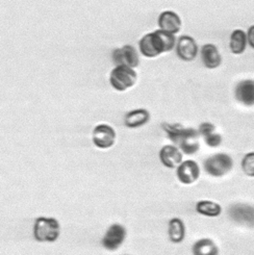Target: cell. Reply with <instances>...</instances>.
<instances>
[{
  "mask_svg": "<svg viewBox=\"0 0 254 255\" xmlns=\"http://www.w3.org/2000/svg\"><path fill=\"white\" fill-rule=\"evenodd\" d=\"M61 224L55 218L39 217L33 224V238L40 243H53L61 236Z\"/></svg>",
  "mask_w": 254,
  "mask_h": 255,
  "instance_id": "3957f363",
  "label": "cell"
},
{
  "mask_svg": "<svg viewBox=\"0 0 254 255\" xmlns=\"http://www.w3.org/2000/svg\"><path fill=\"white\" fill-rule=\"evenodd\" d=\"M114 64L118 66H126L135 69L140 65V55L132 45H124L120 48H116L112 53Z\"/></svg>",
  "mask_w": 254,
  "mask_h": 255,
  "instance_id": "ba28073f",
  "label": "cell"
},
{
  "mask_svg": "<svg viewBox=\"0 0 254 255\" xmlns=\"http://www.w3.org/2000/svg\"><path fill=\"white\" fill-rule=\"evenodd\" d=\"M176 43L177 38L174 34L158 28L145 34L138 41V50L143 56L148 59H155L161 54L172 51L176 47Z\"/></svg>",
  "mask_w": 254,
  "mask_h": 255,
  "instance_id": "7a4b0ae2",
  "label": "cell"
},
{
  "mask_svg": "<svg viewBox=\"0 0 254 255\" xmlns=\"http://www.w3.org/2000/svg\"><path fill=\"white\" fill-rule=\"evenodd\" d=\"M234 165L235 163L232 156L227 153L220 152L207 157L203 163V168L207 175L220 178L232 172Z\"/></svg>",
  "mask_w": 254,
  "mask_h": 255,
  "instance_id": "277c9868",
  "label": "cell"
},
{
  "mask_svg": "<svg viewBox=\"0 0 254 255\" xmlns=\"http://www.w3.org/2000/svg\"><path fill=\"white\" fill-rule=\"evenodd\" d=\"M193 255H219L218 245L210 238H203L196 241L192 246Z\"/></svg>",
  "mask_w": 254,
  "mask_h": 255,
  "instance_id": "ffe728a7",
  "label": "cell"
},
{
  "mask_svg": "<svg viewBox=\"0 0 254 255\" xmlns=\"http://www.w3.org/2000/svg\"><path fill=\"white\" fill-rule=\"evenodd\" d=\"M202 64L210 70H215L222 64V55L215 44H204L200 49Z\"/></svg>",
  "mask_w": 254,
  "mask_h": 255,
  "instance_id": "9a60e30c",
  "label": "cell"
},
{
  "mask_svg": "<svg viewBox=\"0 0 254 255\" xmlns=\"http://www.w3.org/2000/svg\"><path fill=\"white\" fill-rule=\"evenodd\" d=\"M160 163L168 169H177L183 161V153L174 145H165L158 152Z\"/></svg>",
  "mask_w": 254,
  "mask_h": 255,
  "instance_id": "7c38bea8",
  "label": "cell"
},
{
  "mask_svg": "<svg viewBox=\"0 0 254 255\" xmlns=\"http://www.w3.org/2000/svg\"><path fill=\"white\" fill-rule=\"evenodd\" d=\"M248 46L247 32L243 29L238 28L230 33L229 38V49L230 52L235 55L243 54Z\"/></svg>",
  "mask_w": 254,
  "mask_h": 255,
  "instance_id": "d6986e66",
  "label": "cell"
},
{
  "mask_svg": "<svg viewBox=\"0 0 254 255\" xmlns=\"http://www.w3.org/2000/svg\"><path fill=\"white\" fill-rule=\"evenodd\" d=\"M161 128L166 132L172 144L176 146L186 155H194L200 150V134L198 129L187 127L180 123L161 124Z\"/></svg>",
  "mask_w": 254,
  "mask_h": 255,
  "instance_id": "6da1fadb",
  "label": "cell"
},
{
  "mask_svg": "<svg viewBox=\"0 0 254 255\" xmlns=\"http://www.w3.org/2000/svg\"><path fill=\"white\" fill-rule=\"evenodd\" d=\"M186 224L180 218H172L168 223V237L173 244H181L186 239Z\"/></svg>",
  "mask_w": 254,
  "mask_h": 255,
  "instance_id": "ac0fdd59",
  "label": "cell"
},
{
  "mask_svg": "<svg viewBox=\"0 0 254 255\" xmlns=\"http://www.w3.org/2000/svg\"><path fill=\"white\" fill-rule=\"evenodd\" d=\"M198 132L203 137L204 143L211 148H218L222 145L223 136L217 131L216 126L211 122H203L198 127Z\"/></svg>",
  "mask_w": 254,
  "mask_h": 255,
  "instance_id": "2e32d148",
  "label": "cell"
},
{
  "mask_svg": "<svg viewBox=\"0 0 254 255\" xmlns=\"http://www.w3.org/2000/svg\"><path fill=\"white\" fill-rule=\"evenodd\" d=\"M137 83V73L134 69L126 66L115 67L110 74V84L118 92H125Z\"/></svg>",
  "mask_w": 254,
  "mask_h": 255,
  "instance_id": "5b68a950",
  "label": "cell"
},
{
  "mask_svg": "<svg viewBox=\"0 0 254 255\" xmlns=\"http://www.w3.org/2000/svg\"><path fill=\"white\" fill-rule=\"evenodd\" d=\"M246 32H247L248 45L252 49H254V25H251Z\"/></svg>",
  "mask_w": 254,
  "mask_h": 255,
  "instance_id": "603a6c76",
  "label": "cell"
},
{
  "mask_svg": "<svg viewBox=\"0 0 254 255\" xmlns=\"http://www.w3.org/2000/svg\"><path fill=\"white\" fill-rule=\"evenodd\" d=\"M176 54L179 59L183 62H192L196 59L198 55V44L196 40L188 36V34H183L177 39L176 43Z\"/></svg>",
  "mask_w": 254,
  "mask_h": 255,
  "instance_id": "8fae6325",
  "label": "cell"
},
{
  "mask_svg": "<svg viewBox=\"0 0 254 255\" xmlns=\"http://www.w3.org/2000/svg\"><path fill=\"white\" fill-rule=\"evenodd\" d=\"M235 98L242 106L254 107V79H243L235 88Z\"/></svg>",
  "mask_w": 254,
  "mask_h": 255,
  "instance_id": "4fadbf2b",
  "label": "cell"
},
{
  "mask_svg": "<svg viewBox=\"0 0 254 255\" xmlns=\"http://www.w3.org/2000/svg\"><path fill=\"white\" fill-rule=\"evenodd\" d=\"M117 133L113 127L109 124H99L93 129L92 133V142L101 150L112 148L116 143Z\"/></svg>",
  "mask_w": 254,
  "mask_h": 255,
  "instance_id": "9c48e42d",
  "label": "cell"
},
{
  "mask_svg": "<svg viewBox=\"0 0 254 255\" xmlns=\"http://www.w3.org/2000/svg\"><path fill=\"white\" fill-rule=\"evenodd\" d=\"M228 217L238 225L254 228V205L236 203L228 208Z\"/></svg>",
  "mask_w": 254,
  "mask_h": 255,
  "instance_id": "8992f818",
  "label": "cell"
},
{
  "mask_svg": "<svg viewBox=\"0 0 254 255\" xmlns=\"http://www.w3.org/2000/svg\"><path fill=\"white\" fill-rule=\"evenodd\" d=\"M241 168L246 176L254 178V151H250L243 156L241 161Z\"/></svg>",
  "mask_w": 254,
  "mask_h": 255,
  "instance_id": "7402d4cb",
  "label": "cell"
},
{
  "mask_svg": "<svg viewBox=\"0 0 254 255\" xmlns=\"http://www.w3.org/2000/svg\"><path fill=\"white\" fill-rule=\"evenodd\" d=\"M150 113L146 109H137L128 112L124 117V124L127 128L134 129L146 125L150 121Z\"/></svg>",
  "mask_w": 254,
  "mask_h": 255,
  "instance_id": "e0dca14e",
  "label": "cell"
},
{
  "mask_svg": "<svg viewBox=\"0 0 254 255\" xmlns=\"http://www.w3.org/2000/svg\"><path fill=\"white\" fill-rule=\"evenodd\" d=\"M157 25L159 29L169 32L171 34H177L182 27L181 18L173 10L161 11L157 19Z\"/></svg>",
  "mask_w": 254,
  "mask_h": 255,
  "instance_id": "5bb4252c",
  "label": "cell"
},
{
  "mask_svg": "<svg viewBox=\"0 0 254 255\" xmlns=\"http://www.w3.org/2000/svg\"><path fill=\"white\" fill-rule=\"evenodd\" d=\"M195 208L197 214L209 218H217L223 212L222 206L212 200H200L196 203Z\"/></svg>",
  "mask_w": 254,
  "mask_h": 255,
  "instance_id": "44dd1931",
  "label": "cell"
},
{
  "mask_svg": "<svg viewBox=\"0 0 254 255\" xmlns=\"http://www.w3.org/2000/svg\"><path fill=\"white\" fill-rule=\"evenodd\" d=\"M127 237V230L125 226L120 223L112 224L102 237L101 245L108 251L118 250L125 242Z\"/></svg>",
  "mask_w": 254,
  "mask_h": 255,
  "instance_id": "52a82bcc",
  "label": "cell"
},
{
  "mask_svg": "<svg viewBox=\"0 0 254 255\" xmlns=\"http://www.w3.org/2000/svg\"><path fill=\"white\" fill-rule=\"evenodd\" d=\"M201 170L197 161L193 159L183 160L176 169V177L180 183L191 185L197 181L200 177Z\"/></svg>",
  "mask_w": 254,
  "mask_h": 255,
  "instance_id": "30bf717a",
  "label": "cell"
}]
</instances>
